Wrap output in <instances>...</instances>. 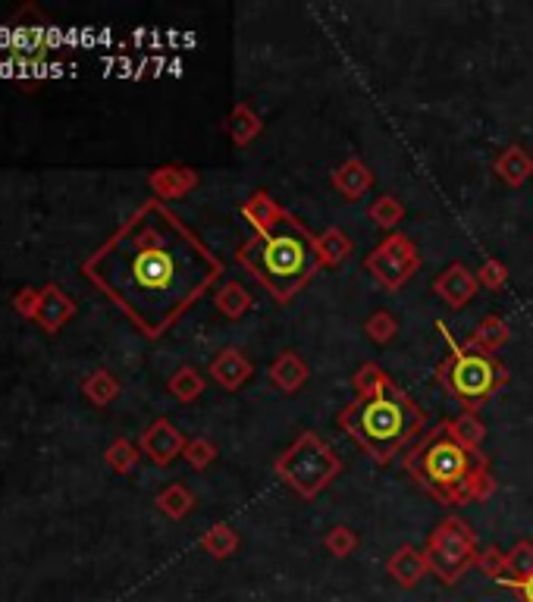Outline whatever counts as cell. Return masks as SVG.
Wrapping results in <instances>:
<instances>
[{
  "instance_id": "cell-8",
  "label": "cell",
  "mask_w": 533,
  "mask_h": 602,
  "mask_svg": "<svg viewBox=\"0 0 533 602\" xmlns=\"http://www.w3.org/2000/svg\"><path fill=\"white\" fill-rule=\"evenodd\" d=\"M417 251L405 236H389L374 254L367 258V270L377 276V283H383L386 289H399L402 283H408V276L417 270Z\"/></svg>"
},
{
  "instance_id": "cell-4",
  "label": "cell",
  "mask_w": 533,
  "mask_h": 602,
  "mask_svg": "<svg viewBox=\"0 0 533 602\" xmlns=\"http://www.w3.org/2000/svg\"><path fill=\"white\" fill-rule=\"evenodd\" d=\"M405 468L443 505L483 496L480 480L486 477V458L461 443L452 433V421L439 424L421 446L405 452Z\"/></svg>"
},
{
  "instance_id": "cell-5",
  "label": "cell",
  "mask_w": 533,
  "mask_h": 602,
  "mask_svg": "<svg viewBox=\"0 0 533 602\" xmlns=\"http://www.w3.org/2000/svg\"><path fill=\"white\" fill-rule=\"evenodd\" d=\"M439 327H443V323H439ZM443 336L449 339V355L443 364H439V380H443V386L468 408L483 405L499 386H505V380H508L505 367L490 352H483L480 345L455 342L446 333V327H443Z\"/></svg>"
},
{
  "instance_id": "cell-13",
  "label": "cell",
  "mask_w": 533,
  "mask_h": 602,
  "mask_svg": "<svg viewBox=\"0 0 533 602\" xmlns=\"http://www.w3.org/2000/svg\"><path fill=\"white\" fill-rule=\"evenodd\" d=\"M251 374L248 361L239 355V352H223L217 361H214V377L226 386V389H239Z\"/></svg>"
},
{
  "instance_id": "cell-10",
  "label": "cell",
  "mask_w": 533,
  "mask_h": 602,
  "mask_svg": "<svg viewBox=\"0 0 533 602\" xmlns=\"http://www.w3.org/2000/svg\"><path fill=\"white\" fill-rule=\"evenodd\" d=\"M389 571H392V577H396L399 584L414 587L424 577V571H427V555H421L417 549L405 546V549L396 552V559L389 562Z\"/></svg>"
},
{
  "instance_id": "cell-3",
  "label": "cell",
  "mask_w": 533,
  "mask_h": 602,
  "mask_svg": "<svg viewBox=\"0 0 533 602\" xmlns=\"http://www.w3.org/2000/svg\"><path fill=\"white\" fill-rule=\"evenodd\" d=\"M239 261L245 270L254 273V280L280 301H289L323 264L311 233L289 214L276 220L270 229H264V233H254L239 248Z\"/></svg>"
},
{
  "instance_id": "cell-16",
  "label": "cell",
  "mask_w": 533,
  "mask_h": 602,
  "mask_svg": "<svg viewBox=\"0 0 533 602\" xmlns=\"http://www.w3.org/2000/svg\"><path fill=\"white\" fill-rule=\"evenodd\" d=\"M533 574V546L530 543H518L505 559V581H524V577ZM499 577V581H502Z\"/></svg>"
},
{
  "instance_id": "cell-19",
  "label": "cell",
  "mask_w": 533,
  "mask_h": 602,
  "mask_svg": "<svg viewBox=\"0 0 533 602\" xmlns=\"http://www.w3.org/2000/svg\"><path fill=\"white\" fill-rule=\"evenodd\" d=\"M452 433H455L468 449H477V443L483 439V424H480L477 418H471V414H465V418H458V421L452 424Z\"/></svg>"
},
{
  "instance_id": "cell-1",
  "label": "cell",
  "mask_w": 533,
  "mask_h": 602,
  "mask_svg": "<svg viewBox=\"0 0 533 602\" xmlns=\"http://www.w3.org/2000/svg\"><path fill=\"white\" fill-rule=\"evenodd\" d=\"M110 251L117 264L107 286L151 336L189 311L223 270L211 248L160 204L145 207Z\"/></svg>"
},
{
  "instance_id": "cell-20",
  "label": "cell",
  "mask_w": 533,
  "mask_h": 602,
  "mask_svg": "<svg viewBox=\"0 0 533 602\" xmlns=\"http://www.w3.org/2000/svg\"><path fill=\"white\" fill-rule=\"evenodd\" d=\"M217 301H220V311H226L229 317H236V314H242V311L248 308V295H245L239 286H229V289H223Z\"/></svg>"
},
{
  "instance_id": "cell-12",
  "label": "cell",
  "mask_w": 533,
  "mask_h": 602,
  "mask_svg": "<svg viewBox=\"0 0 533 602\" xmlns=\"http://www.w3.org/2000/svg\"><path fill=\"white\" fill-rule=\"evenodd\" d=\"M245 217L254 223V233H264V229H270L276 220H283L286 211H283V207H276V204L270 201L267 192H258V195H251V198H248V204H245Z\"/></svg>"
},
{
  "instance_id": "cell-18",
  "label": "cell",
  "mask_w": 533,
  "mask_h": 602,
  "mask_svg": "<svg viewBox=\"0 0 533 602\" xmlns=\"http://www.w3.org/2000/svg\"><path fill=\"white\" fill-rule=\"evenodd\" d=\"M505 339H508L505 323H502L499 317H486V320H483V327H480L477 336H474V345H480L483 352H490V355H493Z\"/></svg>"
},
{
  "instance_id": "cell-7",
  "label": "cell",
  "mask_w": 533,
  "mask_h": 602,
  "mask_svg": "<svg viewBox=\"0 0 533 602\" xmlns=\"http://www.w3.org/2000/svg\"><path fill=\"white\" fill-rule=\"evenodd\" d=\"M474 562V534L465 521H443L427 543V568L439 577L443 584L458 581L465 568Z\"/></svg>"
},
{
  "instance_id": "cell-6",
  "label": "cell",
  "mask_w": 533,
  "mask_h": 602,
  "mask_svg": "<svg viewBox=\"0 0 533 602\" xmlns=\"http://www.w3.org/2000/svg\"><path fill=\"white\" fill-rule=\"evenodd\" d=\"M339 471H342V461L336 458L330 446H323L314 433L298 436L286 449V455L276 461V474L305 499L317 496Z\"/></svg>"
},
{
  "instance_id": "cell-23",
  "label": "cell",
  "mask_w": 533,
  "mask_h": 602,
  "mask_svg": "<svg viewBox=\"0 0 533 602\" xmlns=\"http://www.w3.org/2000/svg\"><path fill=\"white\" fill-rule=\"evenodd\" d=\"M480 283H486V286H502L505 283V270L496 264V261H490L483 267V273H480Z\"/></svg>"
},
{
  "instance_id": "cell-24",
  "label": "cell",
  "mask_w": 533,
  "mask_h": 602,
  "mask_svg": "<svg viewBox=\"0 0 533 602\" xmlns=\"http://www.w3.org/2000/svg\"><path fill=\"white\" fill-rule=\"evenodd\" d=\"M499 584H508V587H515L518 593H521V602H533V574L530 577H524V581H502Z\"/></svg>"
},
{
  "instance_id": "cell-21",
  "label": "cell",
  "mask_w": 533,
  "mask_h": 602,
  "mask_svg": "<svg viewBox=\"0 0 533 602\" xmlns=\"http://www.w3.org/2000/svg\"><path fill=\"white\" fill-rule=\"evenodd\" d=\"M370 217H374L380 226H396V220L402 217V207L396 204V198H383L380 204H374V207H370Z\"/></svg>"
},
{
  "instance_id": "cell-14",
  "label": "cell",
  "mask_w": 533,
  "mask_h": 602,
  "mask_svg": "<svg viewBox=\"0 0 533 602\" xmlns=\"http://www.w3.org/2000/svg\"><path fill=\"white\" fill-rule=\"evenodd\" d=\"M496 170H499V176L508 182V185H521L527 176H530V170H533V164H530V157L515 145V148H508L502 157H499V164H496Z\"/></svg>"
},
{
  "instance_id": "cell-15",
  "label": "cell",
  "mask_w": 533,
  "mask_h": 602,
  "mask_svg": "<svg viewBox=\"0 0 533 602\" xmlns=\"http://www.w3.org/2000/svg\"><path fill=\"white\" fill-rule=\"evenodd\" d=\"M270 377H273V383L276 386H283V389H298L301 383H305V377H308V367L301 364L295 355H283L280 361H276L273 367H270Z\"/></svg>"
},
{
  "instance_id": "cell-9",
  "label": "cell",
  "mask_w": 533,
  "mask_h": 602,
  "mask_svg": "<svg viewBox=\"0 0 533 602\" xmlns=\"http://www.w3.org/2000/svg\"><path fill=\"white\" fill-rule=\"evenodd\" d=\"M474 289H477V283H474V276L468 273V267H461V264H455V267H449L443 276L436 280V292L443 295L452 308H461V305H468V298L474 295Z\"/></svg>"
},
{
  "instance_id": "cell-17",
  "label": "cell",
  "mask_w": 533,
  "mask_h": 602,
  "mask_svg": "<svg viewBox=\"0 0 533 602\" xmlns=\"http://www.w3.org/2000/svg\"><path fill=\"white\" fill-rule=\"evenodd\" d=\"M336 185L339 189L349 195V198H358L367 185H370V173L358 164V160H352V164H345L339 173H336Z\"/></svg>"
},
{
  "instance_id": "cell-11",
  "label": "cell",
  "mask_w": 533,
  "mask_h": 602,
  "mask_svg": "<svg viewBox=\"0 0 533 602\" xmlns=\"http://www.w3.org/2000/svg\"><path fill=\"white\" fill-rule=\"evenodd\" d=\"M145 446H148V452H151L154 461H160V465H167V461H170L173 455H179L182 436H179L167 421H157L154 430H151L148 439H145Z\"/></svg>"
},
{
  "instance_id": "cell-2",
  "label": "cell",
  "mask_w": 533,
  "mask_h": 602,
  "mask_svg": "<svg viewBox=\"0 0 533 602\" xmlns=\"http://www.w3.org/2000/svg\"><path fill=\"white\" fill-rule=\"evenodd\" d=\"M358 399L339 411V427L380 465H389L424 430V411L377 364H364L355 377Z\"/></svg>"
},
{
  "instance_id": "cell-22",
  "label": "cell",
  "mask_w": 533,
  "mask_h": 602,
  "mask_svg": "<svg viewBox=\"0 0 533 602\" xmlns=\"http://www.w3.org/2000/svg\"><path fill=\"white\" fill-rule=\"evenodd\" d=\"M204 546H207V549H214V555H226L229 549L236 546V537L229 534V530L220 524V527L214 530V537H207V540H204Z\"/></svg>"
}]
</instances>
